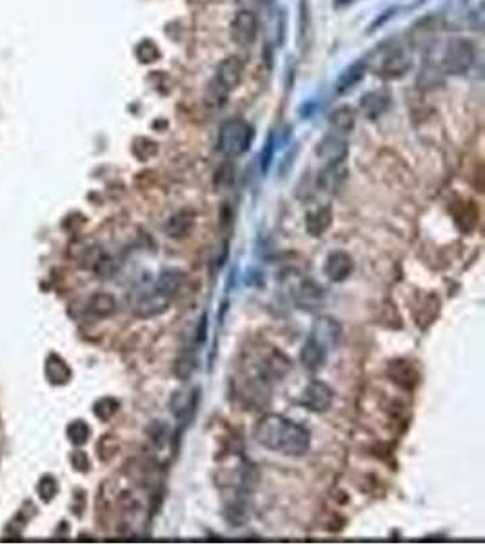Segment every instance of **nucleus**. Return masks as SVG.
I'll list each match as a JSON object with an SVG mask.
<instances>
[{"mask_svg": "<svg viewBox=\"0 0 485 545\" xmlns=\"http://www.w3.org/2000/svg\"><path fill=\"white\" fill-rule=\"evenodd\" d=\"M57 493H58L57 480H55L51 474L42 476L40 482H38V494H40V498L44 500V502H51Z\"/></svg>", "mask_w": 485, "mask_h": 545, "instance_id": "obj_28", "label": "nucleus"}, {"mask_svg": "<svg viewBox=\"0 0 485 545\" xmlns=\"http://www.w3.org/2000/svg\"><path fill=\"white\" fill-rule=\"evenodd\" d=\"M196 226V213L186 209V211H180V213L173 215V217L165 222L164 231L167 237L175 240H182L187 239L191 231L195 229Z\"/></svg>", "mask_w": 485, "mask_h": 545, "instance_id": "obj_15", "label": "nucleus"}, {"mask_svg": "<svg viewBox=\"0 0 485 545\" xmlns=\"http://www.w3.org/2000/svg\"><path fill=\"white\" fill-rule=\"evenodd\" d=\"M224 518L227 520V524L233 527H240L246 525L249 520V505L242 496H237L231 502H227L224 507Z\"/></svg>", "mask_w": 485, "mask_h": 545, "instance_id": "obj_23", "label": "nucleus"}, {"mask_svg": "<svg viewBox=\"0 0 485 545\" xmlns=\"http://www.w3.org/2000/svg\"><path fill=\"white\" fill-rule=\"evenodd\" d=\"M200 398V389L175 391L169 400L171 413L180 424H189L196 413V405Z\"/></svg>", "mask_w": 485, "mask_h": 545, "instance_id": "obj_12", "label": "nucleus"}, {"mask_svg": "<svg viewBox=\"0 0 485 545\" xmlns=\"http://www.w3.org/2000/svg\"><path fill=\"white\" fill-rule=\"evenodd\" d=\"M333 402H335V391L329 384L320 380H311L302 391L300 398V405L311 413H325L333 407Z\"/></svg>", "mask_w": 485, "mask_h": 545, "instance_id": "obj_5", "label": "nucleus"}, {"mask_svg": "<svg viewBox=\"0 0 485 545\" xmlns=\"http://www.w3.org/2000/svg\"><path fill=\"white\" fill-rule=\"evenodd\" d=\"M253 128L242 119H229L218 131V149L226 156H242L253 144Z\"/></svg>", "mask_w": 485, "mask_h": 545, "instance_id": "obj_2", "label": "nucleus"}, {"mask_svg": "<svg viewBox=\"0 0 485 545\" xmlns=\"http://www.w3.org/2000/svg\"><path fill=\"white\" fill-rule=\"evenodd\" d=\"M366 69H367V66L364 60L351 64L349 68L344 69V71L340 73L338 80H336V91H338V93H346L347 89H351L355 84H358L362 78H364V75H366Z\"/></svg>", "mask_w": 485, "mask_h": 545, "instance_id": "obj_24", "label": "nucleus"}, {"mask_svg": "<svg viewBox=\"0 0 485 545\" xmlns=\"http://www.w3.org/2000/svg\"><path fill=\"white\" fill-rule=\"evenodd\" d=\"M120 409V404L117 398H111V396H106V398H100L97 404L93 405V413L97 416L98 420L108 422L111 420Z\"/></svg>", "mask_w": 485, "mask_h": 545, "instance_id": "obj_27", "label": "nucleus"}, {"mask_svg": "<svg viewBox=\"0 0 485 545\" xmlns=\"http://www.w3.org/2000/svg\"><path fill=\"white\" fill-rule=\"evenodd\" d=\"M329 125L333 133H338V135H349L356 125V113L355 109L347 108H338L335 109L333 113L329 114Z\"/></svg>", "mask_w": 485, "mask_h": 545, "instance_id": "obj_21", "label": "nucleus"}, {"mask_svg": "<svg viewBox=\"0 0 485 545\" xmlns=\"http://www.w3.org/2000/svg\"><path fill=\"white\" fill-rule=\"evenodd\" d=\"M324 273L335 284L346 282L355 273V258L344 250L331 251L325 258Z\"/></svg>", "mask_w": 485, "mask_h": 545, "instance_id": "obj_10", "label": "nucleus"}, {"mask_svg": "<svg viewBox=\"0 0 485 545\" xmlns=\"http://www.w3.org/2000/svg\"><path fill=\"white\" fill-rule=\"evenodd\" d=\"M331 223H333V209L329 206H322L305 215V231L315 239L322 237L331 228Z\"/></svg>", "mask_w": 485, "mask_h": 545, "instance_id": "obj_20", "label": "nucleus"}, {"mask_svg": "<svg viewBox=\"0 0 485 545\" xmlns=\"http://www.w3.org/2000/svg\"><path fill=\"white\" fill-rule=\"evenodd\" d=\"M229 32H231V38L235 44L242 47L251 46L257 40V35H259V19H257L253 11H238L235 19H233Z\"/></svg>", "mask_w": 485, "mask_h": 545, "instance_id": "obj_8", "label": "nucleus"}, {"mask_svg": "<svg viewBox=\"0 0 485 545\" xmlns=\"http://www.w3.org/2000/svg\"><path fill=\"white\" fill-rule=\"evenodd\" d=\"M169 304V298H165V296L158 295L156 291L151 289V293H147V295L140 298V302L137 304V309H134V315L139 318L158 317L164 311H167Z\"/></svg>", "mask_w": 485, "mask_h": 545, "instance_id": "obj_18", "label": "nucleus"}, {"mask_svg": "<svg viewBox=\"0 0 485 545\" xmlns=\"http://www.w3.org/2000/svg\"><path fill=\"white\" fill-rule=\"evenodd\" d=\"M291 296H293L296 307L311 311V309H316V307L322 306L325 293L322 286H318L315 280L300 276V278L294 280L293 287H291Z\"/></svg>", "mask_w": 485, "mask_h": 545, "instance_id": "obj_7", "label": "nucleus"}, {"mask_svg": "<svg viewBox=\"0 0 485 545\" xmlns=\"http://www.w3.org/2000/svg\"><path fill=\"white\" fill-rule=\"evenodd\" d=\"M196 371V360L193 356H182L175 365V374L182 380H189L193 373Z\"/></svg>", "mask_w": 485, "mask_h": 545, "instance_id": "obj_29", "label": "nucleus"}, {"mask_svg": "<svg viewBox=\"0 0 485 545\" xmlns=\"http://www.w3.org/2000/svg\"><path fill=\"white\" fill-rule=\"evenodd\" d=\"M46 376L51 384L64 385L69 382L73 373L69 365L66 363V360L60 359L58 354H49L46 360Z\"/></svg>", "mask_w": 485, "mask_h": 545, "instance_id": "obj_22", "label": "nucleus"}, {"mask_svg": "<svg viewBox=\"0 0 485 545\" xmlns=\"http://www.w3.org/2000/svg\"><path fill=\"white\" fill-rule=\"evenodd\" d=\"M242 71L244 64L238 57H227L218 64L217 71H215V78H213L211 86H209L211 104L213 102H217V104H224L226 102L227 95L231 93L233 89L240 84Z\"/></svg>", "mask_w": 485, "mask_h": 545, "instance_id": "obj_3", "label": "nucleus"}, {"mask_svg": "<svg viewBox=\"0 0 485 545\" xmlns=\"http://www.w3.org/2000/svg\"><path fill=\"white\" fill-rule=\"evenodd\" d=\"M476 49L467 38H451L440 57V69L447 75H460L475 64Z\"/></svg>", "mask_w": 485, "mask_h": 545, "instance_id": "obj_4", "label": "nucleus"}, {"mask_svg": "<svg viewBox=\"0 0 485 545\" xmlns=\"http://www.w3.org/2000/svg\"><path fill=\"white\" fill-rule=\"evenodd\" d=\"M411 69V58L402 51V49H392L383 57L380 68H378V75L382 78H400Z\"/></svg>", "mask_w": 485, "mask_h": 545, "instance_id": "obj_13", "label": "nucleus"}, {"mask_svg": "<svg viewBox=\"0 0 485 545\" xmlns=\"http://www.w3.org/2000/svg\"><path fill=\"white\" fill-rule=\"evenodd\" d=\"M147 433H150V438L155 441L156 446H164L165 440H167V424H164L162 420L151 422V426L147 427Z\"/></svg>", "mask_w": 485, "mask_h": 545, "instance_id": "obj_30", "label": "nucleus"}, {"mask_svg": "<svg viewBox=\"0 0 485 545\" xmlns=\"http://www.w3.org/2000/svg\"><path fill=\"white\" fill-rule=\"evenodd\" d=\"M71 463H73V468L77 469V471H80V472L89 471V457L84 451H80V449H78V451H73Z\"/></svg>", "mask_w": 485, "mask_h": 545, "instance_id": "obj_31", "label": "nucleus"}, {"mask_svg": "<svg viewBox=\"0 0 485 545\" xmlns=\"http://www.w3.org/2000/svg\"><path fill=\"white\" fill-rule=\"evenodd\" d=\"M271 158H273V136H269V141L265 142V147L262 151V173H268L269 166H271Z\"/></svg>", "mask_w": 485, "mask_h": 545, "instance_id": "obj_32", "label": "nucleus"}, {"mask_svg": "<svg viewBox=\"0 0 485 545\" xmlns=\"http://www.w3.org/2000/svg\"><path fill=\"white\" fill-rule=\"evenodd\" d=\"M253 438L268 451L284 457H304L311 447V433L287 416L269 413L263 415L253 429Z\"/></svg>", "mask_w": 485, "mask_h": 545, "instance_id": "obj_1", "label": "nucleus"}, {"mask_svg": "<svg viewBox=\"0 0 485 545\" xmlns=\"http://www.w3.org/2000/svg\"><path fill=\"white\" fill-rule=\"evenodd\" d=\"M347 151H349V147H347L346 136L331 131L329 135H325L324 138L318 142L316 156H318L322 162H325V166H340V164H344V160H346Z\"/></svg>", "mask_w": 485, "mask_h": 545, "instance_id": "obj_9", "label": "nucleus"}, {"mask_svg": "<svg viewBox=\"0 0 485 545\" xmlns=\"http://www.w3.org/2000/svg\"><path fill=\"white\" fill-rule=\"evenodd\" d=\"M388 378L400 389L413 393L420 384V371L411 360L394 359L388 363Z\"/></svg>", "mask_w": 485, "mask_h": 545, "instance_id": "obj_6", "label": "nucleus"}, {"mask_svg": "<svg viewBox=\"0 0 485 545\" xmlns=\"http://www.w3.org/2000/svg\"><path fill=\"white\" fill-rule=\"evenodd\" d=\"M184 273H182L180 269H176V267H167V269H162L161 276H158V280L155 282V287H153V291H156L158 295L165 296V298H169V300H173L176 296V293H178V289L182 287V282H184Z\"/></svg>", "mask_w": 485, "mask_h": 545, "instance_id": "obj_19", "label": "nucleus"}, {"mask_svg": "<svg viewBox=\"0 0 485 545\" xmlns=\"http://www.w3.org/2000/svg\"><path fill=\"white\" fill-rule=\"evenodd\" d=\"M309 337L318 342L324 349L333 351L336 349V346L340 343L342 338V326L340 322L333 317H318L313 324Z\"/></svg>", "mask_w": 485, "mask_h": 545, "instance_id": "obj_11", "label": "nucleus"}, {"mask_svg": "<svg viewBox=\"0 0 485 545\" xmlns=\"http://www.w3.org/2000/svg\"><path fill=\"white\" fill-rule=\"evenodd\" d=\"M327 354L329 351L324 349L318 342H315L313 338L307 337V340L304 342L302 349H300V362L307 371H320L327 362Z\"/></svg>", "mask_w": 485, "mask_h": 545, "instance_id": "obj_17", "label": "nucleus"}, {"mask_svg": "<svg viewBox=\"0 0 485 545\" xmlns=\"http://www.w3.org/2000/svg\"><path fill=\"white\" fill-rule=\"evenodd\" d=\"M389 108H391V95L388 91H383V89L366 93L360 100L362 113L371 120L380 119Z\"/></svg>", "mask_w": 485, "mask_h": 545, "instance_id": "obj_14", "label": "nucleus"}, {"mask_svg": "<svg viewBox=\"0 0 485 545\" xmlns=\"http://www.w3.org/2000/svg\"><path fill=\"white\" fill-rule=\"evenodd\" d=\"M411 311L414 313L416 324H418L422 329H425L429 324L434 322V318L438 317V313H440L438 296L434 295V293L420 295L418 302H414V306L411 307Z\"/></svg>", "mask_w": 485, "mask_h": 545, "instance_id": "obj_16", "label": "nucleus"}, {"mask_svg": "<svg viewBox=\"0 0 485 545\" xmlns=\"http://www.w3.org/2000/svg\"><path fill=\"white\" fill-rule=\"evenodd\" d=\"M115 309H117V300L113 298V295H108V293H97L89 300V311L97 317H109V315H113Z\"/></svg>", "mask_w": 485, "mask_h": 545, "instance_id": "obj_25", "label": "nucleus"}, {"mask_svg": "<svg viewBox=\"0 0 485 545\" xmlns=\"http://www.w3.org/2000/svg\"><path fill=\"white\" fill-rule=\"evenodd\" d=\"M89 436H91V427L84 420H73L67 426V438H69L73 446L80 447L84 444H88Z\"/></svg>", "mask_w": 485, "mask_h": 545, "instance_id": "obj_26", "label": "nucleus"}]
</instances>
